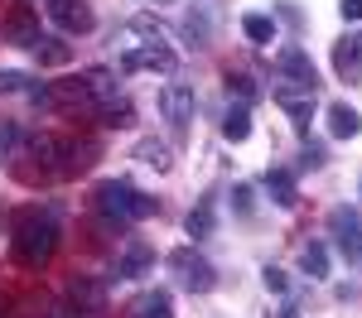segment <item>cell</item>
<instances>
[{
    "label": "cell",
    "mask_w": 362,
    "mask_h": 318,
    "mask_svg": "<svg viewBox=\"0 0 362 318\" xmlns=\"http://www.w3.org/2000/svg\"><path fill=\"white\" fill-rule=\"evenodd\" d=\"M58 236H63L58 212L54 207L29 202V207H20V212L10 217V260H15L20 270H34V275H39V270L54 260Z\"/></svg>",
    "instance_id": "1"
},
{
    "label": "cell",
    "mask_w": 362,
    "mask_h": 318,
    "mask_svg": "<svg viewBox=\"0 0 362 318\" xmlns=\"http://www.w3.org/2000/svg\"><path fill=\"white\" fill-rule=\"evenodd\" d=\"M29 154L44 164V178H78L102 159L97 140H73V135H34Z\"/></svg>",
    "instance_id": "2"
},
{
    "label": "cell",
    "mask_w": 362,
    "mask_h": 318,
    "mask_svg": "<svg viewBox=\"0 0 362 318\" xmlns=\"http://www.w3.org/2000/svg\"><path fill=\"white\" fill-rule=\"evenodd\" d=\"M92 207L116 222V227H126V222H145V217H155L160 212V202L145 198L136 183H126V178H102L97 188H92Z\"/></svg>",
    "instance_id": "3"
},
{
    "label": "cell",
    "mask_w": 362,
    "mask_h": 318,
    "mask_svg": "<svg viewBox=\"0 0 362 318\" xmlns=\"http://www.w3.org/2000/svg\"><path fill=\"white\" fill-rule=\"evenodd\" d=\"M329 236H334L338 256L348 265H362V212L358 207H348V202L329 207Z\"/></svg>",
    "instance_id": "4"
},
{
    "label": "cell",
    "mask_w": 362,
    "mask_h": 318,
    "mask_svg": "<svg viewBox=\"0 0 362 318\" xmlns=\"http://www.w3.org/2000/svg\"><path fill=\"white\" fill-rule=\"evenodd\" d=\"M169 270H174V280L189 289V294H213V289H218V270H213L208 260L198 256L194 246H179V251H169Z\"/></svg>",
    "instance_id": "5"
},
{
    "label": "cell",
    "mask_w": 362,
    "mask_h": 318,
    "mask_svg": "<svg viewBox=\"0 0 362 318\" xmlns=\"http://www.w3.org/2000/svg\"><path fill=\"white\" fill-rule=\"evenodd\" d=\"M160 111H165V121H169L174 135H189L194 111H198L194 87H189V82H165V87H160Z\"/></svg>",
    "instance_id": "6"
},
{
    "label": "cell",
    "mask_w": 362,
    "mask_h": 318,
    "mask_svg": "<svg viewBox=\"0 0 362 318\" xmlns=\"http://www.w3.org/2000/svg\"><path fill=\"white\" fill-rule=\"evenodd\" d=\"M121 68L126 73H174L179 54L169 44H121Z\"/></svg>",
    "instance_id": "7"
},
{
    "label": "cell",
    "mask_w": 362,
    "mask_h": 318,
    "mask_svg": "<svg viewBox=\"0 0 362 318\" xmlns=\"http://www.w3.org/2000/svg\"><path fill=\"white\" fill-rule=\"evenodd\" d=\"M276 106L290 121H295V130H309V121H314V106H319V87H300V82H276Z\"/></svg>",
    "instance_id": "8"
},
{
    "label": "cell",
    "mask_w": 362,
    "mask_h": 318,
    "mask_svg": "<svg viewBox=\"0 0 362 318\" xmlns=\"http://www.w3.org/2000/svg\"><path fill=\"white\" fill-rule=\"evenodd\" d=\"M44 15H49L63 34H92V25H97V15H92L87 0H49Z\"/></svg>",
    "instance_id": "9"
},
{
    "label": "cell",
    "mask_w": 362,
    "mask_h": 318,
    "mask_svg": "<svg viewBox=\"0 0 362 318\" xmlns=\"http://www.w3.org/2000/svg\"><path fill=\"white\" fill-rule=\"evenodd\" d=\"M68 309H78L83 318H97L107 309V285H97L92 275H73L68 280Z\"/></svg>",
    "instance_id": "10"
},
{
    "label": "cell",
    "mask_w": 362,
    "mask_h": 318,
    "mask_svg": "<svg viewBox=\"0 0 362 318\" xmlns=\"http://www.w3.org/2000/svg\"><path fill=\"white\" fill-rule=\"evenodd\" d=\"M334 73H338V82H348V87L362 82V34H343L334 44Z\"/></svg>",
    "instance_id": "11"
},
{
    "label": "cell",
    "mask_w": 362,
    "mask_h": 318,
    "mask_svg": "<svg viewBox=\"0 0 362 318\" xmlns=\"http://www.w3.org/2000/svg\"><path fill=\"white\" fill-rule=\"evenodd\" d=\"M276 73H285V82H300V87H319V73L300 44H285L276 54Z\"/></svg>",
    "instance_id": "12"
},
{
    "label": "cell",
    "mask_w": 362,
    "mask_h": 318,
    "mask_svg": "<svg viewBox=\"0 0 362 318\" xmlns=\"http://www.w3.org/2000/svg\"><path fill=\"white\" fill-rule=\"evenodd\" d=\"M0 34H5L15 49H34V44L44 39V34H39V15H34V5H20V10L0 25Z\"/></svg>",
    "instance_id": "13"
},
{
    "label": "cell",
    "mask_w": 362,
    "mask_h": 318,
    "mask_svg": "<svg viewBox=\"0 0 362 318\" xmlns=\"http://www.w3.org/2000/svg\"><path fill=\"white\" fill-rule=\"evenodd\" d=\"M126 318H174V299H169V289H145L131 299V309Z\"/></svg>",
    "instance_id": "14"
},
{
    "label": "cell",
    "mask_w": 362,
    "mask_h": 318,
    "mask_svg": "<svg viewBox=\"0 0 362 318\" xmlns=\"http://www.w3.org/2000/svg\"><path fill=\"white\" fill-rule=\"evenodd\" d=\"M150 265H155V251H150L145 241H131V246L116 256V280H140Z\"/></svg>",
    "instance_id": "15"
},
{
    "label": "cell",
    "mask_w": 362,
    "mask_h": 318,
    "mask_svg": "<svg viewBox=\"0 0 362 318\" xmlns=\"http://www.w3.org/2000/svg\"><path fill=\"white\" fill-rule=\"evenodd\" d=\"M261 188H266V198L276 202V207H295V198H300V188H295V169H266Z\"/></svg>",
    "instance_id": "16"
},
{
    "label": "cell",
    "mask_w": 362,
    "mask_h": 318,
    "mask_svg": "<svg viewBox=\"0 0 362 318\" xmlns=\"http://www.w3.org/2000/svg\"><path fill=\"white\" fill-rule=\"evenodd\" d=\"M213 227H218V198H198L194 212L184 217V231H189L194 241H203V236H213Z\"/></svg>",
    "instance_id": "17"
},
{
    "label": "cell",
    "mask_w": 362,
    "mask_h": 318,
    "mask_svg": "<svg viewBox=\"0 0 362 318\" xmlns=\"http://www.w3.org/2000/svg\"><path fill=\"white\" fill-rule=\"evenodd\" d=\"M358 130H362V116L353 111L348 102H334V106H329V135H334V140H353Z\"/></svg>",
    "instance_id": "18"
},
{
    "label": "cell",
    "mask_w": 362,
    "mask_h": 318,
    "mask_svg": "<svg viewBox=\"0 0 362 318\" xmlns=\"http://www.w3.org/2000/svg\"><path fill=\"white\" fill-rule=\"evenodd\" d=\"M223 135H227L232 145L251 140V106H247V102H232V106H227V116H223Z\"/></svg>",
    "instance_id": "19"
},
{
    "label": "cell",
    "mask_w": 362,
    "mask_h": 318,
    "mask_svg": "<svg viewBox=\"0 0 362 318\" xmlns=\"http://www.w3.org/2000/svg\"><path fill=\"white\" fill-rule=\"evenodd\" d=\"M242 34H247L251 44H276V15H242Z\"/></svg>",
    "instance_id": "20"
},
{
    "label": "cell",
    "mask_w": 362,
    "mask_h": 318,
    "mask_svg": "<svg viewBox=\"0 0 362 318\" xmlns=\"http://www.w3.org/2000/svg\"><path fill=\"white\" fill-rule=\"evenodd\" d=\"M140 164H150V169H160V173H169L174 169V154H169V145L165 140H140Z\"/></svg>",
    "instance_id": "21"
},
{
    "label": "cell",
    "mask_w": 362,
    "mask_h": 318,
    "mask_svg": "<svg viewBox=\"0 0 362 318\" xmlns=\"http://www.w3.org/2000/svg\"><path fill=\"white\" fill-rule=\"evenodd\" d=\"M34 54H39L44 68H63V63L73 58V44H63V39H39V44H34Z\"/></svg>",
    "instance_id": "22"
},
{
    "label": "cell",
    "mask_w": 362,
    "mask_h": 318,
    "mask_svg": "<svg viewBox=\"0 0 362 318\" xmlns=\"http://www.w3.org/2000/svg\"><path fill=\"white\" fill-rule=\"evenodd\" d=\"M97 116H102V126H116V130H126V126L136 121V106H131L126 97H112V102H107V106H102Z\"/></svg>",
    "instance_id": "23"
},
{
    "label": "cell",
    "mask_w": 362,
    "mask_h": 318,
    "mask_svg": "<svg viewBox=\"0 0 362 318\" xmlns=\"http://www.w3.org/2000/svg\"><path fill=\"white\" fill-rule=\"evenodd\" d=\"M300 265H305L309 280H324V275H329V251H324L319 241H309L305 251H300Z\"/></svg>",
    "instance_id": "24"
},
{
    "label": "cell",
    "mask_w": 362,
    "mask_h": 318,
    "mask_svg": "<svg viewBox=\"0 0 362 318\" xmlns=\"http://www.w3.org/2000/svg\"><path fill=\"white\" fill-rule=\"evenodd\" d=\"M227 82V97H237V102H256V97H261V87H256V78H247V73H227L223 78Z\"/></svg>",
    "instance_id": "25"
},
{
    "label": "cell",
    "mask_w": 362,
    "mask_h": 318,
    "mask_svg": "<svg viewBox=\"0 0 362 318\" xmlns=\"http://www.w3.org/2000/svg\"><path fill=\"white\" fill-rule=\"evenodd\" d=\"M34 78L29 73H15V68H0V97H10V92H29Z\"/></svg>",
    "instance_id": "26"
},
{
    "label": "cell",
    "mask_w": 362,
    "mask_h": 318,
    "mask_svg": "<svg viewBox=\"0 0 362 318\" xmlns=\"http://www.w3.org/2000/svg\"><path fill=\"white\" fill-rule=\"evenodd\" d=\"M232 207H237V217H256V193H251V183H237V188H232Z\"/></svg>",
    "instance_id": "27"
},
{
    "label": "cell",
    "mask_w": 362,
    "mask_h": 318,
    "mask_svg": "<svg viewBox=\"0 0 362 318\" xmlns=\"http://www.w3.org/2000/svg\"><path fill=\"white\" fill-rule=\"evenodd\" d=\"M261 280H266V289H276V294H290V275L276 270V265H266V270H261Z\"/></svg>",
    "instance_id": "28"
},
{
    "label": "cell",
    "mask_w": 362,
    "mask_h": 318,
    "mask_svg": "<svg viewBox=\"0 0 362 318\" xmlns=\"http://www.w3.org/2000/svg\"><path fill=\"white\" fill-rule=\"evenodd\" d=\"M184 29H189V34H194V39H198V49L208 44V20H203V15H198V20H194V15H189V20H184Z\"/></svg>",
    "instance_id": "29"
},
{
    "label": "cell",
    "mask_w": 362,
    "mask_h": 318,
    "mask_svg": "<svg viewBox=\"0 0 362 318\" xmlns=\"http://www.w3.org/2000/svg\"><path fill=\"white\" fill-rule=\"evenodd\" d=\"M300 164H305V169H319V164H324V145H305Z\"/></svg>",
    "instance_id": "30"
},
{
    "label": "cell",
    "mask_w": 362,
    "mask_h": 318,
    "mask_svg": "<svg viewBox=\"0 0 362 318\" xmlns=\"http://www.w3.org/2000/svg\"><path fill=\"white\" fill-rule=\"evenodd\" d=\"M20 140V130H15V121H0V154L10 149V145Z\"/></svg>",
    "instance_id": "31"
},
{
    "label": "cell",
    "mask_w": 362,
    "mask_h": 318,
    "mask_svg": "<svg viewBox=\"0 0 362 318\" xmlns=\"http://www.w3.org/2000/svg\"><path fill=\"white\" fill-rule=\"evenodd\" d=\"M338 10H343V20H362V0H343Z\"/></svg>",
    "instance_id": "32"
},
{
    "label": "cell",
    "mask_w": 362,
    "mask_h": 318,
    "mask_svg": "<svg viewBox=\"0 0 362 318\" xmlns=\"http://www.w3.org/2000/svg\"><path fill=\"white\" fill-rule=\"evenodd\" d=\"M271 318H300V309H295V304H280V309H276Z\"/></svg>",
    "instance_id": "33"
},
{
    "label": "cell",
    "mask_w": 362,
    "mask_h": 318,
    "mask_svg": "<svg viewBox=\"0 0 362 318\" xmlns=\"http://www.w3.org/2000/svg\"><path fill=\"white\" fill-rule=\"evenodd\" d=\"M0 318H5V299H0Z\"/></svg>",
    "instance_id": "34"
},
{
    "label": "cell",
    "mask_w": 362,
    "mask_h": 318,
    "mask_svg": "<svg viewBox=\"0 0 362 318\" xmlns=\"http://www.w3.org/2000/svg\"><path fill=\"white\" fill-rule=\"evenodd\" d=\"M358 193H362V178H358Z\"/></svg>",
    "instance_id": "35"
}]
</instances>
